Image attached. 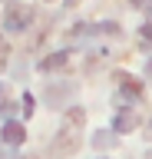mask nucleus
<instances>
[{"label": "nucleus", "mask_w": 152, "mask_h": 159, "mask_svg": "<svg viewBox=\"0 0 152 159\" xmlns=\"http://www.w3.org/2000/svg\"><path fill=\"white\" fill-rule=\"evenodd\" d=\"M80 123H83V109L73 106L70 113H66V119H63V129L56 133V143H53V152H56V156H66V152H73V149L80 146V133H76Z\"/></svg>", "instance_id": "obj_1"}, {"label": "nucleus", "mask_w": 152, "mask_h": 159, "mask_svg": "<svg viewBox=\"0 0 152 159\" xmlns=\"http://www.w3.org/2000/svg\"><path fill=\"white\" fill-rule=\"evenodd\" d=\"M30 20H33L30 7H10V10H7V17H3V27L13 30V33H20V30L30 27Z\"/></svg>", "instance_id": "obj_2"}, {"label": "nucleus", "mask_w": 152, "mask_h": 159, "mask_svg": "<svg viewBox=\"0 0 152 159\" xmlns=\"http://www.w3.org/2000/svg\"><path fill=\"white\" fill-rule=\"evenodd\" d=\"M116 83H119V103H136V99L142 96L139 80L126 76V73H116Z\"/></svg>", "instance_id": "obj_3"}, {"label": "nucleus", "mask_w": 152, "mask_h": 159, "mask_svg": "<svg viewBox=\"0 0 152 159\" xmlns=\"http://www.w3.org/2000/svg\"><path fill=\"white\" fill-rule=\"evenodd\" d=\"M23 139H27V133H23V126L17 123V119H7V123L0 126V143H7V146H20Z\"/></svg>", "instance_id": "obj_4"}, {"label": "nucleus", "mask_w": 152, "mask_h": 159, "mask_svg": "<svg viewBox=\"0 0 152 159\" xmlns=\"http://www.w3.org/2000/svg\"><path fill=\"white\" fill-rule=\"evenodd\" d=\"M129 129H136V113H116L112 116V133H129Z\"/></svg>", "instance_id": "obj_5"}, {"label": "nucleus", "mask_w": 152, "mask_h": 159, "mask_svg": "<svg viewBox=\"0 0 152 159\" xmlns=\"http://www.w3.org/2000/svg\"><path fill=\"white\" fill-rule=\"evenodd\" d=\"M63 63H66V50H56V53H50L46 60H40V70H43V73H50V70L63 66Z\"/></svg>", "instance_id": "obj_6"}, {"label": "nucleus", "mask_w": 152, "mask_h": 159, "mask_svg": "<svg viewBox=\"0 0 152 159\" xmlns=\"http://www.w3.org/2000/svg\"><path fill=\"white\" fill-rule=\"evenodd\" d=\"M93 143H96V149H106V146H112V136H106V133H96V136H93Z\"/></svg>", "instance_id": "obj_7"}, {"label": "nucleus", "mask_w": 152, "mask_h": 159, "mask_svg": "<svg viewBox=\"0 0 152 159\" xmlns=\"http://www.w3.org/2000/svg\"><path fill=\"white\" fill-rule=\"evenodd\" d=\"M33 106H37V103H33V96H30V93H27V96H23V113L30 116V113H33Z\"/></svg>", "instance_id": "obj_8"}, {"label": "nucleus", "mask_w": 152, "mask_h": 159, "mask_svg": "<svg viewBox=\"0 0 152 159\" xmlns=\"http://www.w3.org/2000/svg\"><path fill=\"white\" fill-rule=\"evenodd\" d=\"M139 33H142V40H149V43H152V20H149V23H142Z\"/></svg>", "instance_id": "obj_9"}, {"label": "nucleus", "mask_w": 152, "mask_h": 159, "mask_svg": "<svg viewBox=\"0 0 152 159\" xmlns=\"http://www.w3.org/2000/svg\"><path fill=\"white\" fill-rule=\"evenodd\" d=\"M132 7H139V10H142V7H149V10H152V0H132Z\"/></svg>", "instance_id": "obj_10"}, {"label": "nucleus", "mask_w": 152, "mask_h": 159, "mask_svg": "<svg viewBox=\"0 0 152 159\" xmlns=\"http://www.w3.org/2000/svg\"><path fill=\"white\" fill-rule=\"evenodd\" d=\"M3 60H7V47H3V40H0V66H3Z\"/></svg>", "instance_id": "obj_11"}, {"label": "nucleus", "mask_w": 152, "mask_h": 159, "mask_svg": "<svg viewBox=\"0 0 152 159\" xmlns=\"http://www.w3.org/2000/svg\"><path fill=\"white\" fill-rule=\"evenodd\" d=\"M145 73H149V76H152V60H149V63H145Z\"/></svg>", "instance_id": "obj_12"}, {"label": "nucleus", "mask_w": 152, "mask_h": 159, "mask_svg": "<svg viewBox=\"0 0 152 159\" xmlns=\"http://www.w3.org/2000/svg\"><path fill=\"white\" fill-rule=\"evenodd\" d=\"M149 136H152V123H149Z\"/></svg>", "instance_id": "obj_13"}, {"label": "nucleus", "mask_w": 152, "mask_h": 159, "mask_svg": "<svg viewBox=\"0 0 152 159\" xmlns=\"http://www.w3.org/2000/svg\"><path fill=\"white\" fill-rule=\"evenodd\" d=\"M149 13H152V10H149Z\"/></svg>", "instance_id": "obj_14"}]
</instances>
